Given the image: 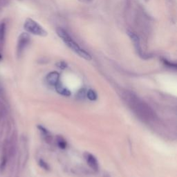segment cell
Returning <instances> with one entry per match:
<instances>
[{"label": "cell", "instance_id": "6da1fadb", "mask_svg": "<svg viewBox=\"0 0 177 177\" xmlns=\"http://www.w3.org/2000/svg\"><path fill=\"white\" fill-rule=\"evenodd\" d=\"M124 99L134 113L144 121L153 120L156 118L155 112L142 99L131 91L125 92Z\"/></svg>", "mask_w": 177, "mask_h": 177}, {"label": "cell", "instance_id": "7a4b0ae2", "mask_svg": "<svg viewBox=\"0 0 177 177\" xmlns=\"http://www.w3.org/2000/svg\"><path fill=\"white\" fill-rule=\"evenodd\" d=\"M57 33L58 36L61 38L65 44L71 50H72L73 52H75L77 55H78L80 57L85 59L86 60H91V56L87 51L80 47L78 44L73 40V38L70 36L69 34L67 32L64 30L62 28H59L57 29Z\"/></svg>", "mask_w": 177, "mask_h": 177}, {"label": "cell", "instance_id": "3957f363", "mask_svg": "<svg viewBox=\"0 0 177 177\" xmlns=\"http://www.w3.org/2000/svg\"><path fill=\"white\" fill-rule=\"evenodd\" d=\"M24 28L28 33H30L31 34L42 37H45L47 35V32L44 29L43 27L30 18H28L25 21Z\"/></svg>", "mask_w": 177, "mask_h": 177}, {"label": "cell", "instance_id": "277c9868", "mask_svg": "<svg viewBox=\"0 0 177 177\" xmlns=\"http://www.w3.org/2000/svg\"><path fill=\"white\" fill-rule=\"evenodd\" d=\"M29 36L27 33H22L20 35V37H19L17 45V51L19 53H21L24 50L25 48L29 43Z\"/></svg>", "mask_w": 177, "mask_h": 177}, {"label": "cell", "instance_id": "5b68a950", "mask_svg": "<svg viewBox=\"0 0 177 177\" xmlns=\"http://www.w3.org/2000/svg\"><path fill=\"white\" fill-rule=\"evenodd\" d=\"M85 157L88 165L91 167L92 170H95V171H98V170L99 168V165L97 159H96V157L93 155V154L87 152L85 154Z\"/></svg>", "mask_w": 177, "mask_h": 177}, {"label": "cell", "instance_id": "8992f818", "mask_svg": "<svg viewBox=\"0 0 177 177\" xmlns=\"http://www.w3.org/2000/svg\"><path fill=\"white\" fill-rule=\"evenodd\" d=\"M60 75L56 71H52L48 74L47 76V81L49 85L56 86L59 83Z\"/></svg>", "mask_w": 177, "mask_h": 177}, {"label": "cell", "instance_id": "52a82bcc", "mask_svg": "<svg viewBox=\"0 0 177 177\" xmlns=\"http://www.w3.org/2000/svg\"><path fill=\"white\" fill-rule=\"evenodd\" d=\"M55 87H56L57 92L58 93V94H60V95L66 96V97L70 96L71 92L68 89H66V87H64V86L61 85V84L58 83L56 86H55Z\"/></svg>", "mask_w": 177, "mask_h": 177}, {"label": "cell", "instance_id": "ba28073f", "mask_svg": "<svg viewBox=\"0 0 177 177\" xmlns=\"http://www.w3.org/2000/svg\"><path fill=\"white\" fill-rule=\"evenodd\" d=\"M37 127L39 129V130L41 131L42 134L45 141L48 143H51V141H52V136H51V135L49 134V131H48L46 129L44 128L42 126H41V125L37 126Z\"/></svg>", "mask_w": 177, "mask_h": 177}, {"label": "cell", "instance_id": "9c48e42d", "mask_svg": "<svg viewBox=\"0 0 177 177\" xmlns=\"http://www.w3.org/2000/svg\"><path fill=\"white\" fill-rule=\"evenodd\" d=\"M6 34V24L4 22L0 24V44H2Z\"/></svg>", "mask_w": 177, "mask_h": 177}, {"label": "cell", "instance_id": "30bf717a", "mask_svg": "<svg viewBox=\"0 0 177 177\" xmlns=\"http://www.w3.org/2000/svg\"><path fill=\"white\" fill-rule=\"evenodd\" d=\"M57 143L61 149H65L66 147V142L62 136H57Z\"/></svg>", "mask_w": 177, "mask_h": 177}, {"label": "cell", "instance_id": "8fae6325", "mask_svg": "<svg viewBox=\"0 0 177 177\" xmlns=\"http://www.w3.org/2000/svg\"><path fill=\"white\" fill-rule=\"evenodd\" d=\"M86 96H87V98L90 100V101H96V99H97L98 96L96 94V93L94 91V90L92 89H89V91H87V94H86Z\"/></svg>", "mask_w": 177, "mask_h": 177}, {"label": "cell", "instance_id": "7c38bea8", "mask_svg": "<svg viewBox=\"0 0 177 177\" xmlns=\"http://www.w3.org/2000/svg\"><path fill=\"white\" fill-rule=\"evenodd\" d=\"M39 165L42 167V168H43V169L46 170H49V165H48V163L45 162L44 160L40 159L39 160Z\"/></svg>", "mask_w": 177, "mask_h": 177}, {"label": "cell", "instance_id": "4fadbf2b", "mask_svg": "<svg viewBox=\"0 0 177 177\" xmlns=\"http://www.w3.org/2000/svg\"><path fill=\"white\" fill-rule=\"evenodd\" d=\"M57 66L59 67L60 69H64L66 67V64L65 62H60L59 63H57Z\"/></svg>", "mask_w": 177, "mask_h": 177}, {"label": "cell", "instance_id": "5bb4252c", "mask_svg": "<svg viewBox=\"0 0 177 177\" xmlns=\"http://www.w3.org/2000/svg\"><path fill=\"white\" fill-rule=\"evenodd\" d=\"M80 1H82V2H89V1H91V0H80Z\"/></svg>", "mask_w": 177, "mask_h": 177}]
</instances>
